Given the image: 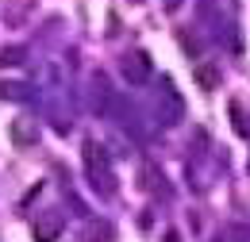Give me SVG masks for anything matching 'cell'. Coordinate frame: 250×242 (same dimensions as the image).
Wrapping results in <instances>:
<instances>
[{"label": "cell", "instance_id": "10", "mask_svg": "<svg viewBox=\"0 0 250 242\" xmlns=\"http://www.w3.org/2000/svg\"><path fill=\"white\" fill-rule=\"evenodd\" d=\"M181 8V0H166V12H177Z\"/></svg>", "mask_w": 250, "mask_h": 242}, {"label": "cell", "instance_id": "7", "mask_svg": "<svg viewBox=\"0 0 250 242\" xmlns=\"http://www.w3.org/2000/svg\"><path fill=\"white\" fill-rule=\"evenodd\" d=\"M196 85H200V89H216L219 85V69L216 65H200V69H196Z\"/></svg>", "mask_w": 250, "mask_h": 242}, {"label": "cell", "instance_id": "5", "mask_svg": "<svg viewBox=\"0 0 250 242\" xmlns=\"http://www.w3.org/2000/svg\"><path fill=\"white\" fill-rule=\"evenodd\" d=\"M35 96L31 85H23V81H0V100H8V104H27Z\"/></svg>", "mask_w": 250, "mask_h": 242}, {"label": "cell", "instance_id": "8", "mask_svg": "<svg viewBox=\"0 0 250 242\" xmlns=\"http://www.w3.org/2000/svg\"><path fill=\"white\" fill-rule=\"evenodd\" d=\"M231 123H235V131H239L243 139H250V120H247V112H243L239 104H231Z\"/></svg>", "mask_w": 250, "mask_h": 242}, {"label": "cell", "instance_id": "3", "mask_svg": "<svg viewBox=\"0 0 250 242\" xmlns=\"http://www.w3.org/2000/svg\"><path fill=\"white\" fill-rule=\"evenodd\" d=\"M120 69H124L127 85H146V81H150V58H146V50H131V54H124Z\"/></svg>", "mask_w": 250, "mask_h": 242}, {"label": "cell", "instance_id": "4", "mask_svg": "<svg viewBox=\"0 0 250 242\" xmlns=\"http://www.w3.org/2000/svg\"><path fill=\"white\" fill-rule=\"evenodd\" d=\"M8 131H12V142H16V146H23V150L39 142V123H35L31 116H20V120H12V127H8Z\"/></svg>", "mask_w": 250, "mask_h": 242}, {"label": "cell", "instance_id": "2", "mask_svg": "<svg viewBox=\"0 0 250 242\" xmlns=\"http://www.w3.org/2000/svg\"><path fill=\"white\" fill-rule=\"evenodd\" d=\"M158 96H162V104H154L158 123H162V127H177V123H181V116H185V104H181V96L169 89V81H162V85H158Z\"/></svg>", "mask_w": 250, "mask_h": 242}, {"label": "cell", "instance_id": "9", "mask_svg": "<svg viewBox=\"0 0 250 242\" xmlns=\"http://www.w3.org/2000/svg\"><path fill=\"white\" fill-rule=\"evenodd\" d=\"M23 58H27V54H23L20 46H8V50H0V65H23Z\"/></svg>", "mask_w": 250, "mask_h": 242}, {"label": "cell", "instance_id": "1", "mask_svg": "<svg viewBox=\"0 0 250 242\" xmlns=\"http://www.w3.org/2000/svg\"><path fill=\"white\" fill-rule=\"evenodd\" d=\"M85 169H89V184L100 196L116 192V173H112V158L100 142H85Z\"/></svg>", "mask_w": 250, "mask_h": 242}, {"label": "cell", "instance_id": "6", "mask_svg": "<svg viewBox=\"0 0 250 242\" xmlns=\"http://www.w3.org/2000/svg\"><path fill=\"white\" fill-rule=\"evenodd\" d=\"M62 235V219L58 215H42V219H35V239L39 242H54Z\"/></svg>", "mask_w": 250, "mask_h": 242}]
</instances>
